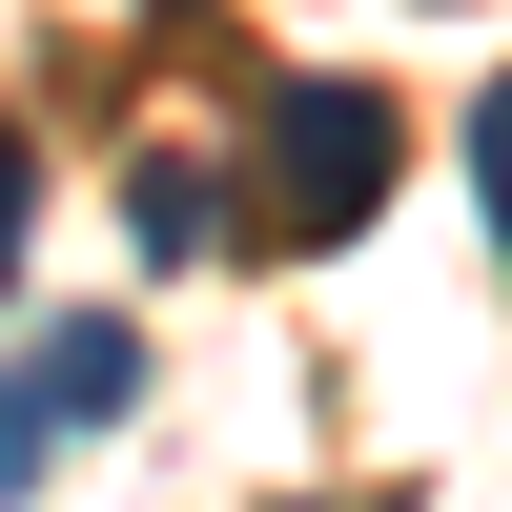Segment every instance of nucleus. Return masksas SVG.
I'll return each mask as SVG.
<instances>
[{
    "label": "nucleus",
    "mask_w": 512,
    "mask_h": 512,
    "mask_svg": "<svg viewBox=\"0 0 512 512\" xmlns=\"http://www.w3.org/2000/svg\"><path fill=\"white\" fill-rule=\"evenodd\" d=\"M410 185V103L390 82H267V144H246V205L226 226L267 246V267H328V246H369Z\"/></svg>",
    "instance_id": "1"
},
{
    "label": "nucleus",
    "mask_w": 512,
    "mask_h": 512,
    "mask_svg": "<svg viewBox=\"0 0 512 512\" xmlns=\"http://www.w3.org/2000/svg\"><path fill=\"white\" fill-rule=\"evenodd\" d=\"M123 410H144V328H123V308L41 328V349L0 369V512H41V472H62L82 431H123Z\"/></svg>",
    "instance_id": "2"
},
{
    "label": "nucleus",
    "mask_w": 512,
    "mask_h": 512,
    "mask_svg": "<svg viewBox=\"0 0 512 512\" xmlns=\"http://www.w3.org/2000/svg\"><path fill=\"white\" fill-rule=\"evenodd\" d=\"M123 226H144V267H185V246H226V164H205V144H144V185H123Z\"/></svg>",
    "instance_id": "3"
},
{
    "label": "nucleus",
    "mask_w": 512,
    "mask_h": 512,
    "mask_svg": "<svg viewBox=\"0 0 512 512\" xmlns=\"http://www.w3.org/2000/svg\"><path fill=\"white\" fill-rule=\"evenodd\" d=\"M451 164H472V226H492V267H512V62L472 82V123H451Z\"/></svg>",
    "instance_id": "4"
},
{
    "label": "nucleus",
    "mask_w": 512,
    "mask_h": 512,
    "mask_svg": "<svg viewBox=\"0 0 512 512\" xmlns=\"http://www.w3.org/2000/svg\"><path fill=\"white\" fill-rule=\"evenodd\" d=\"M21 246H41V144L0 123V287H21Z\"/></svg>",
    "instance_id": "5"
},
{
    "label": "nucleus",
    "mask_w": 512,
    "mask_h": 512,
    "mask_svg": "<svg viewBox=\"0 0 512 512\" xmlns=\"http://www.w3.org/2000/svg\"><path fill=\"white\" fill-rule=\"evenodd\" d=\"M267 512H328V492H267Z\"/></svg>",
    "instance_id": "6"
}]
</instances>
